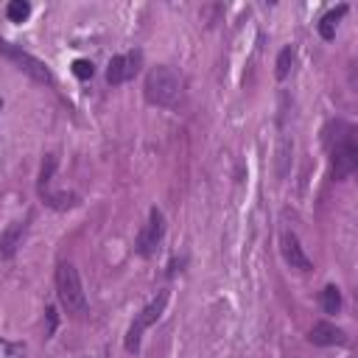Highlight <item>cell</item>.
Masks as SVG:
<instances>
[{"label": "cell", "instance_id": "cell-13", "mask_svg": "<svg viewBox=\"0 0 358 358\" xmlns=\"http://www.w3.org/2000/svg\"><path fill=\"white\" fill-rule=\"evenodd\" d=\"M6 17H8L11 22H25V20L31 17V3H28V0H11V3L6 6Z\"/></svg>", "mask_w": 358, "mask_h": 358}, {"label": "cell", "instance_id": "cell-15", "mask_svg": "<svg viewBox=\"0 0 358 358\" xmlns=\"http://www.w3.org/2000/svg\"><path fill=\"white\" fill-rule=\"evenodd\" d=\"M291 64H294V50H291V48H282V50H280V56H277V70H274V76H277L280 81H282V78H288Z\"/></svg>", "mask_w": 358, "mask_h": 358}, {"label": "cell", "instance_id": "cell-1", "mask_svg": "<svg viewBox=\"0 0 358 358\" xmlns=\"http://www.w3.org/2000/svg\"><path fill=\"white\" fill-rule=\"evenodd\" d=\"M324 145L330 154V171L336 182L350 179L358 171V140H355V126L347 120H330L324 126Z\"/></svg>", "mask_w": 358, "mask_h": 358}, {"label": "cell", "instance_id": "cell-4", "mask_svg": "<svg viewBox=\"0 0 358 358\" xmlns=\"http://www.w3.org/2000/svg\"><path fill=\"white\" fill-rule=\"evenodd\" d=\"M165 305H168V291H159V294L137 313V319L131 322V327H129V333H126V350H129V352H137V350H140V336H143V330L151 327V324L162 316Z\"/></svg>", "mask_w": 358, "mask_h": 358}, {"label": "cell", "instance_id": "cell-11", "mask_svg": "<svg viewBox=\"0 0 358 358\" xmlns=\"http://www.w3.org/2000/svg\"><path fill=\"white\" fill-rule=\"evenodd\" d=\"M56 165H59V157L56 154H45L42 159V168H39V182H36V190L39 196H45L53 185V173H56Z\"/></svg>", "mask_w": 358, "mask_h": 358}, {"label": "cell", "instance_id": "cell-14", "mask_svg": "<svg viewBox=\"0 0 358 358\" xmlns=\"http://www.w3.org/2000/svg\"><path fill=\"white\" fill-rule=\"evenodd\" d=\"M322 308H324V313H338L341 310V291L336 285H324V291H322Z\"/></svg>", "mask_w": 358, "mask_h": 358}, {"label": "cell", "instance_id": "cell-18", "mask_svg": "<svg viewBox=\"0 0 358 358\" xmlns=\"http://www.w3.org/2000/svg\"><path fill=\"white\" fill-rule=\"evenodd\" d=\"M45 313H48V336H53L56 322H59V319H56V308H53V305H48V310H45Z\"/></svg>", "mask_w": 358, "mask_h": 358}, {"label": "cell", "instance_id": "cell-9", "mask_svg": "<svg viewBox=\"0 0 358 358\" xmlns=\"http://www.w3.org/2000/svg\"><path fill=\"white\" fill-rule=\"evenodd\" d=\"M308 338H310V344H319V347H330V344H344L347 341L344 330L336 327V324H330V322H316L310 327Z\"/></svg>", "mask_w": 358, "mask_h": 358}, {"label": "cell", "instance_id": "cell-8", "mask_svg": "<svg viewBox=\"0 0 358 358\" xmlns=\"http://www.w3.org/2000/svg\"><path fill=\"white\" fill-rule=\"evenodd\" d=\"M282 257H285V263H288L291 268H299V271H310V268H313L310 257L302 252L299 238H296L294 232H285V235H282Z\"/></svg>", "mask_w": 358, "mask_h": 358}, {"label": "cell", "instance_id": "cell-17", "mask_svg": "<svg viewBox=\"0 0 358 358\" xmlns=\"http://www.w3.org/2000/svg\"><path fill=\"white\" fill-rule=\"evenodd\" d=\"M92 73H95V67H92L90 59H76V62H73V76H76V78L87 81V78H92Z\"/></svg>", "mask_w": 358, "mask_h": 358}, {"label": "cell", "instance_id": "cell-10", "mask_svg": "<svg viewBox=\"0 0 358 358\" xmlns=\"http://www.w3.org/2000/svg\"><path fill=\"white\" fill-rule=\"evenodd\" d=\"M28 221H31V215H28L25 221H11V224L0 232V255H3V257H14L20 241H22V235H25V229H28Z\"/></svg>", "mask_w": 358, "mask_h": 358}, {"label": "cell", "instance_id": "cell-6", "mask_svg": "<svg viewBox=\"0 0 358 358\" xmlns=\"http://www.w3.org/2000/svg\"><path fill=\"white\" fill-rule=\"evenodd\" d=\"M162 235H165V215H162V210L151 207L148 224H145L143 232L137 235V255H140V257H151V255L157 252Z\"/></svg>", "mask_w": 358, "mask_h": 358}, {"label": "cell", "instance_id": "cell-2", "mask_svg": "<svg viewBox=\"0 0 358 358\" xmlns=\"http://www.w3.org/2000/svg\"><path fill=\"white\" fill-rule=\"evenodd\" d=\"M56 294H59V302L62 308L76 316V319H84L87 310H90V302H87V294H84V285H81V277H78V268L67 260H62L56 266Z\"/></svg>", "mask_w": 358, "mask_h": 358}, {"label": "cell", "instance_id": "cell-3", "mask_svg": "<svg viewBox=\"0 0 358 358\" xmlns=\"http://www.w3.org/2000/svg\"><path fill=\"white\" fill-rule=\"evenodd\" d=\"M143 92H145V101L154 103V106H173L182 95V78L173 67L157 64V67L148 70Z\"/></svg>", "mask_w": 358, "mask_h": 358}, {"label": "cell", "instance_id": "cell-16", "mask_svg": "<svg viewBox=\"0 0 358 358\" xmlns=\"http://www.w3.org/2000/svg\"><path fill=\"white\" fill-rule=\"evenodd\" d=\"M0 358H25V344L0 338Z\"/></svg>", "mask_w": 358, "mask_h": 358}, {"label": "cell", "instance_id": "cell-5", "mask_svg": "<svg viewBox=\"0 0 358 358\" xmlns=\"http://www.w3.org/2000/svg\"><path fill=\"white\" fill-rule=\"evenodd\" d=\"M0 53H6L22 73H28L34 81H39V84H53V76H50V70H48V64L42 62V59H36L34 53H28V50H22V48H17V45H11V42H6V39H0Z\"/></svg>", "mask_w": 358, "mask_h": 358}, {"label": "cell", "instance_id": "cell-12", "mask_svg": "<svg viewBox=\"0 0 358 358\" xmlns=\"http://www.w3.org/2000/svg\"><path fill=\"white\" fill-rule=\"evenodd\" d=\"M344 14H347V6H338V8H330V11H327V14H324V17L319 20V36L330 42V39L336 36V25H338V20H341Z\"/></svg>", "mask_w": 358, "mask_h": 358}, {"label": "cell", "instance_id": "cell-7", "mask_svg": "<svg viewBox=\"0 0 358 358\" xmlns=\"http://www.w3.org/2000/svg\"><path fill=\"white\" fill-rule=\"evenodd\" d=\"M140 70V53H120V56H112L109 59V67H106V81L109 84H126L129 78H134V73Z\"/></svg>", "mask_w": 358, "mask_h": 358}]
</instances>
